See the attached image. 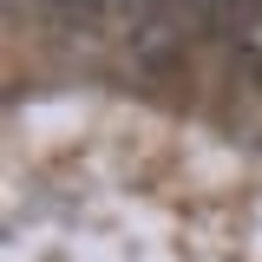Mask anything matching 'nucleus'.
I'll use <instances>...</instances> for the list:
<instances>
[{
    "instance_id": "7ed1b4c3",
    "label": "nucleus",
    "mask_w": 262,
    "mask_h": 262,
    "mask_svg": "<svg viewBox=\"0 0 262 262\" xmlns=\"http://www.w3.org/2000/svg\"><path fill=\"white\" fill-rule=\"evenodd\" d=\"M243 7H262V0H243Z\"/></svg>"
},
{
    "instance_id": "f03ea898",
    "label": "nucleus",
    "mask_w": 262,
    "mask_h": 262,
    "mask_svg": "<svg viewBox=\"0 0 262 262\" xmlns=\"http://www.w3.org/2000/svg\"><path fill=\"white\" fill-rule=\"evenodd\" d=\"M229 59H236V72H243L249 85H262V7H249V13L236 20V33H229Z\"/></svg>"
},
{
    "instance_id": "f257e3e1",
    "label": "nucleus",
    "mask_w": 262,
    "mask_h": 262,
    "mask_svg": "<svg viewBox=\"0 0 262 262\" xmlns=\"http://www.w3.org/2000/svg\"><path fill=\"white\" fill-rule=\"evenodd\" d=\"M184 46V33H177V20L170 13H158V7H144V13H131L125 27V53L138 66H170V53Z\"/></svg>"
}]
</instances>
